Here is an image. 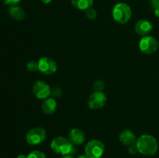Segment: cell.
I'll return each mask as SVG.
<instances>
[{
	"instance_id": "8fae6325",
	"label": "cell",
	"mask_w": 159,
	"mask_h": 158,
	"mask_svg": "<svg viewBox=\"0 0 159 158\" xmlns=\"http://www.w3.org/2000/svg\"><path fill=\"white\" fill-rule=\"evenodd\" d=\"M68 139L75 146L82 145L85 140V133L80 129L73 128L68 133Z\"/></svg>"
},
{
	"instance_id": "ffe728a7",
	"label": "cell",
	"mask_w": 159,
	"mask_h": 158,
	"mask_svg": "<svg viewBox=\"0 0 159 158\" xmlns=\"http://www.w3.org/2000/svg\"><path fill=\"white\" fill-rule=\"evenodd\" d=\"M51 95L54 98H60L62 94V91L61 88H57V87H55V88H53L51 89Z\"/></svg>"
},
{
	"instance_id": "484cf974",
	"label": "cell",
	"mask_w": 159,
	"mask_h": 158,
	"mask_svg": "<svg viewBox=\"0 0 159 158\" xmlns=\"http://www.w3.org/2000/svg\"><path fill=\"white\" fill-rule=\"evenodd\" d=\"M61 158H74L73 155H65V156H62Z\"/></svg>"
},
{
	"instance_id": "5bb4252c",
	"label": "cell",
	"mask_w": 159,
	"mask_h": 158,
	"mask_svg": "<svg viewBox=\"0 0 159 158\" xmlns=\"http://www.w3.org/2000/svg\"><path fill=\"white\" fill-rule=\"evenodd\" d=\"M8 12H9V16L17 21H21V20H24L25 16H26L24 9L18 6H9Z\"/></svg>"
},
{
	"instance_id": "2e32d148",
	"label": "cell",
	"mask_w": 159,
	"mask_h": 158,
	"mask_svg": "<svg viewBox=\"0 0 159 158\" xmlns=\"http://www.w3.org/2000/svg\"><path fill=\"white\" fill-rule=\"evenodd\" d=\"M26 158H46V155L40 150H34L26 156Z\"/></svg>"
},
{
	"instance_id": "7c38bea8",
	"label": "cell",
	"mask_w": 159,
	"mask_h": 158,
	"mask_svg": "<svg viewBox=\"0 0 159 158\" xmlns=\"http://www.w3.org/2000/svg\"><path fill=\"white\" fill-rule=\"evenodd\" d=\"M138 138L133 131L130 129H124L120 133L119 136V139L122 144L124 146H130L136 143Z\"/></svg>"
},
{
	"instance_id": "ac0fdd59",
	"label": "cell",
	"mask_w": 159,
	"mask_h": 158,
	"mask_svg": "<svg viewBox=\"0 0 159 158\" xmlns=\"http://www.w3.org/2000/svg\"><path fill=\"white\" fill-rule=\"evenodd\" d=\"M26 68L29 71L31 72H34V71L38 70V62L35 61V60H30L26 64Z\"/></svg>"
},
{
	"instance_id": "4316f807",
	"label": "cell",
	"mask_w": 159,
	"mask_h": 158,
	"mask_svg": "<svg viewBox=\"0 0 159 158\" xmlns=\"http://www.w3.org/2000/svg\"><path fill=\"white\" fill-rule=\"evenodd\" d=\"M155 15L159 18V9H155Z\"/></svg>"
},
{
	"instance_id": "7a4b0ae2",
	"label": "cell",
	"mask_w": 159,
	"mask_h": 158,
	"mask_svg": "<svg viewBox=\"0 0 159 158\" xmlns=\"http://www.w3.org/2000/svg\"><path fill=\"white\" fill-rule=\"evenodd\" d=\"M51 149L53 152L61 156L73 155L77 151L75 146L68 138L64 136H57L53 139L51 143Z\"/></svg>"
},
{
	"instance_id": "e0dca14e",
	"label": "cell",
	"mask_w": 159,
	"mask_h": 158,
	"mask_svg": "<svg viewBox=\"0 0 159 158\" xmlns=\"http://www.w3.org/2000/svg\"><path fill=\"white\" fill-rule=\"evenodd\" d=\"M85 15L89 20H95L97 16V12H96V9L91 7L85 10Z\"/></svg>"
},
{
	"instance_id": "9a60e30c",
	"label": "cell",
	"mask_w": 159,
	"mask_h": 158,
	"mask_svg": "<svg viewBox=\"0 0 159 158\" xmlns=\"http://www.w3.org/2000/svg\"><path fill=\"white\" fill-rule=\"evenodd\" d=\"M94 0H71V5L79 10H87L93 5Z\"/></svg>"
},
{
	"instance_id": "30bf717a",
	"label": "cell",
	"mask_w": 159,
	"mask_h": 158,
	"mask_svg": "<svg viewBox=\"0 0 159 158\" xmlns=\"http://www.w3.org/2000/svg\"><path fill=\"white\" fill-rule=\"evenodd\" d=\"M153 29V24L147 20H141L136 23L134 30L140 36H148Z\"/></svg>"
},
{
	"instance_id": "d4e9b609",
	"label": "cell",
	"mask_w": 159,
	"mask_h": 158,
	"mask_svg": "<svg viewBox=\"0 0 159 158\" xmlns=\"http://www.w3.org/2000/svg\"><path fill=\"white\" fill-rule=\"evenodd\" d=\"M40 1H41L43 3H44V4H49V3L51 2L52 0H40Z\"/></svg>"
},
{
	"instance_id": "6da1fadb",
	"label": "cell",
	"mask_w": 159,
	"mask_h": 158,
	"mask_svg": "<svg viewBox=\"0 0 159 158\" xmlns=\"http://www.w3.org/2000/svg\"><path fill=\"white\" fill-rule=\"evenodd\" d=\"M135 144L138 147V153L144 156H154L158 152V141L156 138L152 135H141L137 139Z\"/></svg>"
},
{
	"instance_id": "5b68a950",
	"label": "cell",
	"mask_w": 159,
	"mask_h": 158,
	"mask_svg": "<svg viewBox=\"0 0 159 158\" xmlns=\"http://www.w3.org/2000/svg\"><path fill=\"white\" fill-rule=\"evenodd\" d=\"M47 137L46 130L42 127H34L29 130L26 135V140L31 146H37L42 143Z\"/></svg>"
},
{
	"instance_id": "603a6c76",
	"label": "cell",
	"mask_w": 159,
	"mask_h": 158,
	"mask_svg": "<svg viewBox=\"0 0 159 158\" xmlns=\"http://www.w3.org/2000/svg\"><path fill=\"white\" fill-rule=\"evenodd\" d=\"M150 5L154 9H159V0H150Z\"/></svg>"
},
{
	"instance_id": "83f0119b",
	"label": "cell",
	"mask_w": 159,
	"mask_h": 158,
	"mask_svg": "<svg viewBox=\"0 0 159 158\" xmlns=\"http://www.w3.org/2000/svg\"><path fill=\"white\" fill-rule=\"evenodd\" d=\"M17 158H26V156L24 154H20L17 156Z\"/></svg>"
},
{
	"instance_id": "cb8c5ba5",
	"label": "cell",
	"mask_w": 159,
	"mask_h": 158,
	"mask_svg": "<svg viewBox=\"0 0 159 158\" xmlns=\"http://www.w3.org/2000/svg\"><path fill=\"white\" fill-rule=\"evenodd\" d=\"M77 158H89L86 154H82V155H79V156H77Z\"/></svg>"
},
{
	"instance_id": "ba28073f",
	"label": "cell",
	"mask_w": 159,
	"mask_h": 158,
	"mask_svg": "<svg viewBox=\"0 0 159 158\" xmlns=\"http://www.w3.org/2000/svg\"><path fill=\"white\" fill-rule=\"evenodd\" d=\"M33 93L38 99L44 100L51 95V88L43 81H37L33 85Z\"/></svg>"
},
{
	"instance_id": "8992f818",
	"label": "cell",
	"mask_w": 159,
	"mask_h": 158,
	"mask_svg": "<svg viewBox=\"0 0 159 158\" xmlns=\"http://www.w3.org/2000/svg\"><path fill=\"white\" fill-rule=\"evenodd\" d=\"M159 46L158 41L152 36H145L140 40L139 49L144 54L151 55L158 50Z\"/></svg>"
},
{
	"instance_id": "3957f363",
	"label": "cell",
	"mask_w": 159,
	"mask_h": 158,
	"mask_svg": "<svg viewBox=\"0 0 159 158\" xmlns=\"http://www.w3.org/2000/svg\"><path fill=\"white\" fill-rule=\"evenodd\" d=\"M112 14L116 23L119 24H126L131 18V8L127 3L119 2L114 6Z\"/></svg>"
},
{
	"instance_id": "d6986e66",
	"label": "cell",
	"mask_w": 159,
	"mask_h": 158,
	"mask_svg": "<svg viewBox=\"0 0 159 158\" xmlns=\"http://www.w3.org/2000/svg\"><path fill=\"white\" fill-rule=\"evenodd\" d=\"M104 83L101 80H96L93 84V88L96 91H102L104 88Z\"/></svg>"
},
{
	"instance_id": "7402d4cb",
	"label": "cell",
	"mask_w": 159,
	"mask_h": 158,
	"mask_svg": "<svg viewBox=\"0 0 159 158\" xmlns=\"http://www.w3.org/2000/svg\"><path fill=\"white\" fill-rule=\"evenodd\" d=\"M22 0H4V3L9 6H17Z\"/></svg>"
},
{
	"instance_id": "9c48e42d",
	"label": "cell",
	"mask_w": 159,
	"mask_h": 158,
	"mask_svg": "<svg viewBox=\"0 0 159 158\" xmlns=\"http://www.w3.org/2000/svg\"><path fill=\"white\" fill-rule=\"evenodd\" d=\"M107 98L102 91H94L88 99V106L91 109H99L106 105Z\"/></svg>"
},
{
	"instance_id": "52a82bcc",
	"label": "cell",
	"mask_w": 159,
	"mask_h": 158,
	"mask_svg": "<svg viewBox=\"0 0 159 158\" xmlns=\"http://www.w3.org/2000/svg\"><path fill=\"white\" fill-rule=\"evenodd\" d=\"M37 62H38V71L45 75H51L57 71V63L51 57H41Z\"/></svg>"
},
{
	"instance_id": "277c9868",
	"label": "cell",
	"mask_w": 159,
	"mask_h": 158,
	"mask_svg": "<svg viewBox=\"0 0 159 158\" xmlns=\"http://www.w3.org/2000/svg\"><path fill=\"white\" fill-rule=\"evenodd\" d=\"M104 151L105 146L99 139H92L85 147V153L89 158H102Z\"/></svg>"
},
{
	"instance_id": "44dd1931",
	"label": "cell",
	"mask_w": 159,
	"mask_h": 158,
	"mask_svg": "<svg viewBox=\"0 0 159 158\" xmlns=\"http://www.w3.org/2000/svg\"><path fill=\"white\" fill-rule=\"evenodd\" d=\"M128 152H129V153H130V154H132V155H134V154H136V153H138V147H137L136 144H133V145L129 146Z\"/></svg>"
},
{
	"instance_id": "4fadbf2b",
	"label": "cell",
	"mask_w": 159,
	"mask_h": 158,
	"mask_svg": "<svg viewBox=\"0 0 159 158\" xmlns=\"http://www.w3.org/2000/svg\"><path fill=\"white\" fill-rule=\"evenodd\" d=\"M42 112L46 115H51L57 109V102L54 98H48L44 99L41 106Z\"/></svg>"
}]
</instances>
